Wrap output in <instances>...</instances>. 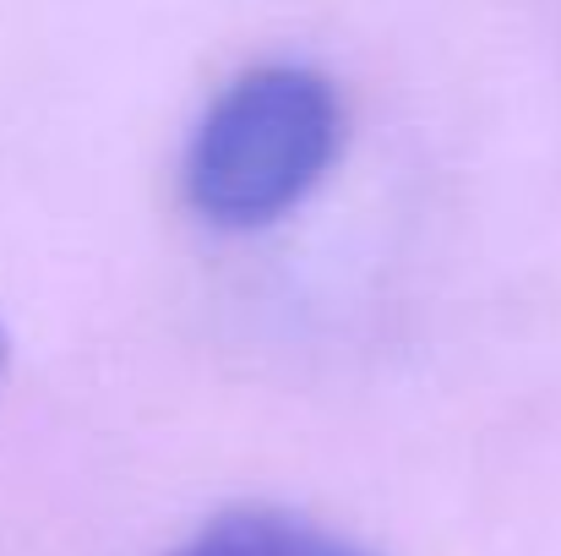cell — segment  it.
Returning a JSON list of instances; mask_svg holds the SVG:
<instances>
[{
	"label": "cell",
	"instance_id": "cell-1",
	"mask_svg": "<svg viewBox=\"0 0 561 556\" xmlns=\"http://www.w3.org/2000/svg\"><path fill=\"white\" fill-rule=\"evenodd\" d=\"M344 110L311 66H251L196 121L186 148V202L218 229H262L300 207L333 170Z\"/></svg>",
	"mask_w": 561,
	"mask_h": 556
},
{
	"label": "cell",
	"instance_id": "cell-3",
	"mask_svg": "<svg viewBox=\"0 0 561 556\" xmlns=\"http://www.w3.org/2000/svg\"><path fill=\"white\" fill-rule=\"evenodd\" d=\"M0 371H5V333H0Z\"/></svg>",
	"mask_w": 561,
	"mask_h": 556
},
{
	"label": "cell",
	"instance_id": "cell-2",
	"mask_svg": "<svg viewBox=\"0 0 561 556\" xmlns=\"http://www.w3.org/2000/svg\"><path fill=\"white\" fill-rule=\"evenodd\" d=\"M164 556H376L360 541L328 530L311 513L273 508V502H234L202 519L186 541H175Z\"/></svg>",
	"mask_w": 561,
	"mask_h": 556
}]
</instances>
